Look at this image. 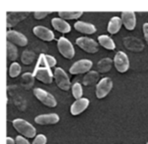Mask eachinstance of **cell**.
<instances>
[{"label":"cell","instance_id":"cell-9","mask_svg":"<svg viewBox=\"0 0 148 144\" xmlns=\"http://www.w3.org/2000/svg\"><path fill=\"white\" fill-rule=\"evenodd\" d=\"M92 68V62L90 59H80L74 63L71 66L69 72L71 75H79V74H84L89 72Z\"/></svg>","mask_w":148,"mask_h":144},{"label":"cell","instance_id":"cell-2","mask_svg":"<svg viewBox=\"0 0 148 144\" xmlns=\"http://www.w3.org/2000/svg\"><path fill=\"white\" fill-rule=\"evenodd\" d=\"M12 125L14 127V129L16 130L18 133H21V135H23L27 138H34L37 137V130L36 128L32 125L31 123H29L25 120L21 119V118H17L12 121Z\"/></svg>","mask_w":148,"mask_h":144},{"label":"cell","instance_id":"cell-20","mask_svg":"<svg viewBox=\"0 0 148 144\" xmlns=\"http://www.w3.org/2000/svg\"><path fill=\"white\" fill-rule=\"evenodd\" d=\"M6 51H7V59L9 61H15L17 59V49L14 45L7 41L6 43Z\"/></svg>","mask_w":148,"mask_h":144},{"label":"cell","instance_id":"cell-7","mask_svg":"<svg viewBox=\"0 0 148 144\" xmlns=\"http://www.w3.org/2000/svg\"><path fill=\"white\" fill-rule=\"evenodd\" d=\"M114 65L119 73H126L130 67L129 57L124 51H118L114 59Z\"/></svg>","mask_w":148,"mask_h":144},{"label":"cell","instance_id":"cell-32","mask_svg":"<svg viewBox=\"0 0 148 144\" xmlns=\"http://www.w3.org/2000/svg\"><path fill=\"white\" fill-rule=\"evenodd\" d=\"M143 33H144V39L146 41V43L148 45V23H144L143 24Z\"/></svg>","mask_w":148,"mask_h":144},{"label":"cell","instance_id":"cell-14","mask_svg":"<svg viewBox=\"0 0 148 144\" xmlns=\"http://www.w3.org/2000/svg\"><path fill=\"white\" fill-rule=\"evenodd\" d=\"M122 21L127 30H133L136 26V15L133 11H123L122 12Z\"/></svg>","mask_w":148,"mask_h":144},{"label":"cell","instance_id":"cell-26","mask_svg":"<svg viewBox=\"0 0 148 144\" xmlns=\"http://www.w3.org/2000/svg\"><path fill=\"white\" fill-rule=\"evenodd\" d=\"M34 59H35V53H32V51H23V55H21V62H23L25 65H31L33 63Z\"/></svg>","mask_w":148,"mask_h":144},{"label":"cell","instance_id":"cell-27","mask_svg":"<svg viewBox=\"0 0 148 144\" xmlns=\"http://www.w3.org/2000/svg\"><path fill=\"white\" fill-rule=\"evenodd\" d=\"M46 143H47V137L44 134L37 135V137L33 141V144H46Z\"/></svg>","mask_w":148,"mask_h":144},{"label":"cell","instance_id":"cell-10","mask_svg":"<svg viewBox=\"0 0 148 144\" xmlns=\"http://www.w3.org/2000/svg\"><path fill=\"white\" fill-rule=\"evenodd\" d=\"M6 39L7 41L11 43L14 45L19 47H25L27 45V39L25 34L15 30H7L6 32Z\"/></svg>","mask_w":148,"mask_h":144},{"label":"cell","instance_id":"cell-29","mask_svg":"<svg viewBox=\"0 0 148 144\" xmlns=\"http://www.w3.org/2000/svg\"><path fill=\"white\" fill-rule=\"evenodd\" d=\"M46 59H47V63L50 66V68H54L56 66V64H57V61L55 59V57H53L52 55H46Z\"/></svg>","mask_w":148,"mask_h":144},{"label":"cell","instance_id":"cell-25","mask_svg":"<svg viewBox=\"0 0 148 144\" xmlns=\"http://www.w3.org/2000/svg\"><path fill=\"white\" fill-rule=\"evenodd\" d=\"M21 68L19 66V64L17 63H12L9 67V76L10 78H16L17 76L21 74Z\"/></svg>","mask_w":148,"mask_h":144},{"label":"cell","instance_id":"cell-8","mask_svg":"<svg viewBox=\"0 0 148 144\" xmlns=\"http://www.w3.org/2000/svg\"><path fill=\"white\" fill-rule=\"evenodd\" d=\"M76 45L81 49H83V51L88 53H95L99 51L97 43L95 41H93L92 39H89V37H78L76 39Z\"/></svg>","mask_w":148,"mask_h":144},{"label":"cell","instance_id":"cell-33","mask_svg":"<svg viewBox=\"0 0 148 144\" xmlns=\"http://www.w3.org/2000/svg\"><path fill=\"white\" fill-rule=\"evenodd\" d=\"M6 144H16L15 143V140H13L11 137H6Z\"/></svg>","mask_w":148,"mask_h":144},{"label":"cell","instance_id":"cell-18","mask_svg":"<svg viewBox=\"0 0 148 144\" xmlns=\"http://www.w3.org/2000/svg\"><path fill=\"white\" fill-rule=\"evenodd\" d=\"M99 43L103 47H105L106 49L109 51H114L116 49V43L115 41L112 39V37H110L109 35L101 34L99 37Z\"/></svg>","mask_w":148,"mask_h":144},{"label":"cell","instance_id":"cell-19","mask_svg":"<svg viewBox=\"0 0 148 144\" xmlns=\"http://www.w3.org/2000/svg\"><path fill=\"white\" fill-rule=\"evenodd\" d=\"M60 18L64 20H70V19H77L83 14L82 11H59L58 12Z\"/></svg>","mask_w":148,"mask_h":144},{"label":"cell","instance_id":"cell-16","mask_svg":"<svg viewBox=\"0 0 148 144\" xmlns=\"http://www.w3.org/2000/svg\"><path fill=\"white\" fill-rule=\"evenodd\" d=\"M74 28L78 32L84 33V34H93L97 31V28L91 23H87L84 21H76L74 24Z\"/></svg>","mask_w":148,"mask_h":144},{"label":"cell","instance_id":"cell-3","mask_svg":"<svg viewBox=\"0 0 148 144\" xmlns=\"http://www.w3.org/2000/svg\"><path fill=\"white\" fill-rule=\"evenodd\" d=\"M34 94H35L36 98H37L42 104L47 106V107L54 108L57 106V100L55 99V97H54L52 94L45 91V90L41 89V88H36V89L34 90Z\"/></svg>","mask_w":148,"mask_h":144},{"label":"cell","instance_id":"cell-6","mask_svg":"<svg viewBox=\"0 0 148 144\" xmlns=\"http://www.w3.org/2000/svg\"><path fill=\"white\" fill-rule=\"evenodd\" d=\"M113 81L111 78H103L97 83V89H95V96L97 99H103L106 96L109 95V93L113 89Z\"/></svg>","mask_w":148,"mask_h":144},{"label":"cell","instance_id":"cell-23","mask_svg":"<svg viewBox=\"0 0 148 144\" xmlns=\"http://www.w3.org/2000/svg\"><path fill=\"white\" fill-rule=\"evenodd\" d=\"M27 15L23 14V12H7V24L11 22V20H16V22H19L23 17H25Z\"/></svg>","mask_w":148,"mask_h":144},{"label":"cell","instance_id":"cell-30","mask_svg":"<svg viewBox=\"0 0 148 144\" xmlns=\"http://www.w3.org/2000/svg\"><path fill=\"white\" fill-rule=\"evenodd\" d=\"M93 75V73H89L88 75H86L85 76V78H84V83L86 84H88V81H89V85H90V84H92L93 82L95 81V80H97V78H99V77H95V78H91V76Z\"/></svg>","mask_w":148,"mask_h":144},{"label":"cell","instance_id":"cell-24","mask_svg":"<svg viewBox=\"0 0 148 144\" xmlns=\"http://www.w3.org/2000/svg\"><path fill=\"white\" fill-rule=\"evenodd\" d=\"M34 80H35V76L31 73L23 74V77H21V81H23V86H25V87H27V88H29L32 85H33Z\"/></svg>","mask_w":148,"mask_h":144},{"label":"cell","instance_id":"cell-11","mask_svg":"<svg viewBox=\"0 0 148 144\" xmlns=\"http://www.w3.org/2000/svg\"><path fill=\"white\" fill-rule=\"evenodd\" d=\"M34 34L37 37H39L40 39L45 41H52L55 39V35H54L53 31L50 30L49 28L45 26H41V25H38L35 26L33 29Z\"/></svg>","mask_w":148,"mask_h":144},{"label":"cell","instance_id":"cell-5","mask_svg":"<svg viewBox=\"0 0 148 144\" xmlns=\"http://www.w3.org/2000/svg\"><path fill=\"white\" fill-rule=\"evenodd\" d=\"M54 79L57 84V86L63 91H68L71 87L70 85V80L68 78L67 74L65 73L62 68H56L54 71Z\"/></svg>","mask_w":148,"mask_h":144},{"label":"cell","instance_id":"cell-4","mask_svg":"<svg viewBox=\"0 0 148 144\" xmlns=\"http://www.w3.org/2000/svg\"><path fill=\"white\" fill-rule=\"evenodd\" d=\"M58 45V51L62 55V57H64L65 59H73V57L75 55V49H74L72 43L68 41L66 37H61L57 41Z\"/></svg>","mask_w":148,"mask_h":144},{"label":"cell","instance_id":"cell-17","mask_svg":"<svg viewBox=\"0 0 148 144\" xmlns=\"http://www.w3.org/2000/svg\"><path fill=\"white\" fill-rule=\"evenodd\" d=\"M122 24H123V21H122V19L120 17L118 16L112 17L109 21V24H108V31L111 34H116L121 29Z\"/></svg>","mask_w":148,"mask_h":144},{"label":"cell","instance_id":"cell-21","mask_svg":"<svg viewBox=\"0 0 148 144\" xmlns=\"http://www.w3.org/2000/svg\"><path fill=\"white\" fill-rule=\"evenodd\" d=\"M112 64H113V61L109 57L107 59H101V62L99 63L97 65V70L101 73H106V72H109L112 68Z\"/></svg>","mask_w":148,"mask_h":144},{"label":"cell","instance_id":"cell-34","mask_svg":"<svg viewBox=\"0 0 148 144\" xmlns=\"http://www.w3.org/2000/svg\"><path fill=\"white\" fill-rule=\"evenodd\" d=\"M147 144H148V142H147Z\"/></svg>","mask_w":148,"mask_h":144},{"label":"cell","instance_id":"cell-1","mask_svg":"<svg viewBox=\"0 0 148 144\" xmlns=\"http://www.w3.org/2000/svg\"><path fill=\"white\" fill-rule=\"evenodd\" d=\"M50 69L51 68H50V66L47 63L46 55L41 53L39 59H38V63L35 68V72H34L35 78L45 84H51L53 82L54 75L52 74Z\"/></svg>","mask_w":148,"mask_h":144},{"label":"cell","instance_id":"cell-22","mask_svg":"<svg viewBox=\"0 0 148 144\" xmlns=\"http://www.w3.org/2000/svg\"><path fill=\"white\" fill-rule=\"evenodd\" d=\"M71 90H72V95H73L74 99L75 100L81 99V97H82V95H83V89H82L81 84L74 83L73 85H72Z\"/></svg>","mask_w":148,"mask_h":144},{"label":"cell","instance_id":"cell-28","mask_svg":"<svg viewBox=\"0 0 148 144\" xmlns=\"http://www.w3.org/2000/svg\"><path fill=\"white\" fill-rule=\"evenodd\" d=\"M50 13L51 12H49V11H35L34 12V16H35L36 19H43L47 15H49Z\"/></svg>","mask_w":148,"mask_h":144},{"label":"cell","instance_id":"cell-13","mask_svg":"<svg viewBox=\"0 0 148 144\" xmlns=\"http://www.w3.org/2000/svg\"><path fill=\"white\" fill-rule=\"evenodd\" d=\"M89 106V100L86 98H81L79 100H76L70 107V113L73 116H77L84 112Z\"/></svg>","mask_w":148,"mask_h":144},{"label":"cell","instance_id":"cell-12","mask_svg":"<svg viewBox=\"0 0 148 144\" xmlns=\"http://www.w3.org/2000/svg\"><path fill=\"white\" fill-rule=\"evenodd\" d=\"M59 120V115L55 113L43 114V115H39L35 118V122L39 125H53V124H57Z\"/></svg>","mask_w":148,"mask_h":144},{"label":"cell","instance_id":"cell-31","mask_svg":"<svg viewBox=\"0 0 148 144\" xmlns=\"http://www.w3.org/2000/svg\"><path fill=\"white\" fill-rule=\"evenodd\" d=\"M15 143L16 144H31L23 136H16V138H15Z\"/></svg>","mask_w":148,"mask_h":144},{"label":"cell","instance_id":"cell-15","mask_svg":"<svg viewBox=\"0 0 148 144\" xmlns=\"http://www.w3.org/2000/svg\"><path fill=\"white\" fill-rule=\"evenodd\" d=\"M52 26L54 27V29L61 33H68L71 30V26L67 21L62 18H57V17L52 19Z\"/></svg>","mask_w":148,"mask_h":144}]
</instances>
